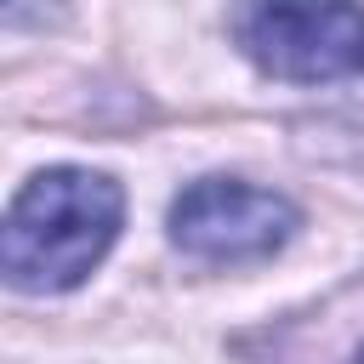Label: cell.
<instances>
[{"label":"cell","instance_id":"obj_1","mask_svg":"<svg viewBox=\"0 0 364 364\" xmlns=\"http://www.w3.org/2000/svg\"><path fill=\"white\" fill-rule=\"evenodd\" d=\"M125 228V188L91 165L34 171L0 222V273L23 296L80 290Z\"/></svg>","mask_w":364,"mask_h":364},{"label":"cell","instance_id":"obj_2","mask_svg":"<svg viewBox=\"0 0 364 364\" xmlns=\"http://www.w3.org/2000/svg\"><path fill=\"white\" fill-rule=\"evenodd\" d=\"M228 40L284 85H330L364 74V0H233Z\"/></svg>","mask_w":364,"mask_h":364},{"label":"cell","instance_id":"obj_3","mask_svg":"<svg viewBox=\"0 0 364 364\" xmlns=\"http://www.w3.org/2000/svg\"><path fill=\"white\" fill-rule=\"evenodd\" d=\"M296 233H301V205L245 176H199L165 210V239L182 256L210 262V267L267 262Z\"/></svg>","mask_w":364,"mask_h":364},{"label":"cell","instance_id":"obj_4","mask_svg":"<svg viewBox=\"0 0 364 364\" xmlns=\"http://www.w3.org/2000/svg\"><path fill=\"white\" fill-rule=\"evenodd\" d=\"M353 364H364V347H358V353H353Z\"/></svg>","mask_w":364,"mask_h":364}]
</instances>
